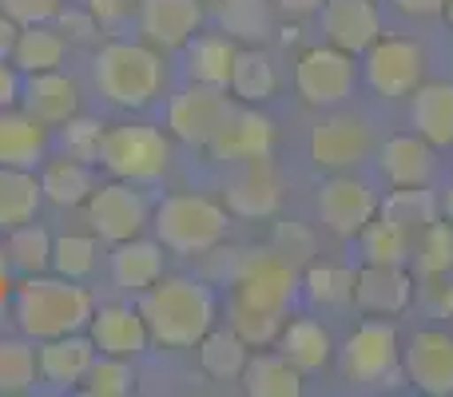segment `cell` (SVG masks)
<instances>
[{
  "label": "cell",
  "mask_w": 453,
  "mask_h": 397,
  "mask_svg": "<svg viewBox=\"0 0 453 397\" xmlns=\"http://www.w3.org/2000/svg\"><path fill=\"white\" fill-rule=\"evenodd\" d=\"M226 326L247 346H271L279 342V330L287 322L290 306L298 298V266L266 250H242L226 279Z\"/></svg>",
  "instance_id": "6da1fadb"
},
{
  "label": "cell",
  "mask_w": 453,
  "mask_h": 397,
  "mask_svg": "<svg viewBox=\"0 0 453 397\" xmlns=\"http://www.w3.org/2000/svg\"><path fill=\"white\" fill-rule=\"evenodd\" d=\"M140 314L151 342L164 350H196L219 318V298L199 279H159L140 294Z\"/></svg>",
  "instance_id": "7a4b0ae2"
},
{
  "label": "cell",
  "mask_w": 453,
  "mask_h": 397,
  "mask_svg": "<svg viewBox=\"0 0 453 397\" xmlns=\"http://www.w3.org/2000/svg\"><path fill=\"white\" fill-rule=\"evenodd\" d=\"M92 310V290L80 286V279H64V274H28L12 294V318L20 334L32 342L88 330Z\"/></svg>",
  "instance_id": "3957f363"
},
{
  "label": "cell",
  "mask_w": 453,
  "mask_h": 397,
  "mask_svg": "<svg viewBox=\"0 0 453 397\" xmlns=\"http://www.w3.org/2000/svg\"><path fill=\"white\" fill-rule=\"evenodd\" d=\"M92 80L104 100L116 108H148L164 88V60L156 44L108 40L92 60Z\"/></svg>",
  "instance_id": "277c9868"
},
{
  "label": "cell",
  "mask_w": 453,
  "mask_h": 397,
  "mask_svg": "<svg viewBox=\"0 0 453 397\" xmlns=\"http://www.w3.org/2000/svg\"><path fill=\"white\" fill-rule=\"evenodd\" d=\"M151 226H156V239L164 242V250L183 258H199L223 247L226 231H231V210L207 195L180 191V195H167L159 202Z\"/></svg>",
  "instance_id": "5b68a950"
},
{
  "label": "cell",
  "mask_w": 453,
  "mask_h": 397,
  "mask_svg": "<svg viewBox=\"0 0 453 397\" xmlns=\"http://www.w3.org/2000/svg\"><path fill=\"white\" fill-rule=\"evenodd\" d=\"M96 164L127 183H156L172 172V140L148 124H111L104 127Z\"/></svg>",
  "instance_id": "8992f818"
},
{
  "label": "cell",
  "mask_w": 453,
  "mask_h": 397,
  "mask_svg": "<svg viewBox=\"0 0 453 397\" xmlns=\"http://www.w3.org/2000/svg\"><path fill=\"white\" fill-rule=\"evenodd\" d=\"M342 374L350 386L366 390H398L406 382L402 370V342L398 330L386 318H366L354 326V334L342 346Z\"/></svg>",
  "instance_id": "52a82bcc"
},
{
  "label": "cell",
  "mask_w": 453,
  "mask_h": 397,
  "mask_svg": "<svg viewBox=\"0 0 453 397\" xmlns=\"http://www.w3.org/2000/svg\"><path fill=\"white\" fill-rule=\"evenodd\" d=\"M354 56L334 44H314L295 60V88L311 108H334L354 92Z\"/></svg>",
  "instance_id": "ba28073f"
},
{
  "label": "cell",
  "mask_w": 453,
  "mask_h": 397,
  "mask_svg": "<svg viewBox=\"0 0 453 397\" xmlns=\"http://www.w3.org/2000/svg\"><path fill=\"white\" fill-rule=\"evenodd\" d=\"M84 210H88V226H92V234H100V239L111 242V247L124 242V239H135V234L151 223L148 195L127 179L100 183V187L92 191V199L84 202Z\"/></svg>",
  "instance_id": "9c48e42d"
},
{
  "label": "cell",
  "mask_w": 453,
  "mask_h": 397,
  "mask_svg": "<svg viewBox=\"0 0 453 397\" xmlns=\"http://www.w3.org/2000/svg\"><path fill=\"white\" fill-rule=\"evenodd\" d=\"M362 56H366V60H362L366 84L374 88L382 100H402V95H410L418 84H422L426 52H422V44H414V40L378 36Z\"/></svg>",
  "instance_id": "30bf717a"
},
{
  "label": "cell",
  "mask_w": 453,
  "mask_h": 397,
  "mask_svg": "<svg viewBox=\"0 0 453 397\" xmlns=\"http://www.w3.org/2000/svg\"><path fill=\"white\" fill-rule=\"evenodd\" d=\"M231 95L226 88H207V84H188L180 95H172L167 103V132L175 140L191 143V148H207L215 140V132L231 116Z\"/></svg>",
  "instance_id": "8fae6325"
},
{
  "label": "cell",
  "mask_w": 453,
  "mask_h": 397,
  "mask_svg": "<svg viewBox=\"0 0 453 397\" xmlns=\"http://www.w3.org/2000/svg\"><path fill=\"white\" fill-rule=\"evenodd\" d=\"M374 151V135L362 116H326L311 132V164L319 172H354L358 164H366Z\"/></svg>",
  "instance_id": "7c38bea8"
},
{
  "label": "cell",
  "mask_w": 453,
  "mask_h": 397,
  "mask_svg": "<svg viewBox=\"0 0 453 397\" xmlns=\"http://www.w3.org/2000/svg\"><path fill=\"white\" fill-rule=\"evenodd\" d=\"M378 202L382 199L370 191V183L338 172L319 187L314 207H319V218L330 234H338V239H358L362 226L378 215Z\"/></svg>",
  "instance_id": "4fadbf2b"
},
{
  "label": "cell",
  "mask_w": 453,
  "mask_h": 397,
  "mask_svg": "<svg viewBox=\"0 0 453 397\" xmlns=\"http://www.w3.org/2000/svg\"><path fill=\"white\" fill-rule=\"evenodd\" d=\"M402 370L414 390L430 397L453 393V334L449 330H418L402 350Z\"/></svg>",
  "instance_id": "5bb4252c"
},
{
  "label": "cell",
  "mask_w": 453,
  "mask_h": 397,
  "mask_svg": "<svg viewBox=\"0 0 453 397\" xmlns=\"http://www.w3.org/2000/svg\"><path fill=\"white\" fill-rule=\"evenodd\" d=\"M282 202V179L274 172L271 156L234 164L226 179V210L239 218H271Z\"/></svg>",
  "instance_id": "9a60e30c"
},
{
  "label": "cell",
  "mask_w": 453,
  "mask_h": 397,
  "mask_svg": "<svg viewBox=\"0 0 453 397\" xmlns=\"http://www.w3.org/2000/svg\"><path fill=\"white\" fill-rule=\"evenodd\" d=\"M414 302V279L406 266L394 263H366L354 274V306L374 318H394Z\"/></svg>",
  "instance_id": "2e32d148"
},
{
  "label": "cell",
  "mask_w": 453,
  "mask_h": 397,
  "mask_svg": "<svg viewBox=\"0 0 453 397\" xmlns=\"http://www.w3.org/2000/svg\"><path fill=\"white\" fill-rule=\"evenodd\" d=\"M211 156L219 164H247V159H263L274 151V124L266 116H258L255 103L247 108H231L226 124L215 132V140L207 143Z\"/></svg>",
  "instance_id": "e0dca14e"
},
{
  "label": "cell",
  "mask_w": 453,
  "mask_h": 397,
  "mask_svg": "<svg viewBox=\"0 0 453 397\" xmlns=\"http://www.w3.org/2000/svg\"><path fill=\"white\" fill-rule=\"evenodd\" d=\"M322 36L326 44L358 56L382 36V16L374 0H322Z\"/></svg>",
  "instance_id": "ac0fdd59"
},
{
  "label": "cell",
  "mask_w": 453,
  "mask_h": 397,
  "mask_svg": "<svg viewBox=\"0 0 453 397\" xmlns=\"http://www.w3.org/2000/svg\"><path fill=\"white\" fill-rule=\"evenodd\" d=\"M88 338L96 342V350L111 354V358H140L151 342L140 306H127V302H108L100 310H92Z\"/></svg>",
  "instance_id": "d6986e66"
},
{
  "label": "cell",
  "mask_w": 453,
  "mask_h": 397,
  "mask_svg": "<svg viewBox=\"0 0 453 397\" xmlns=\"http://www.w3.org/2000/svg\"><path fill=\"white\" fill-rule=\"evenodd\" d=\"M203 24L199 0H140L143 40L156 48H188V40Z\"/></svg>",
  "instance_id": "ffe728a7"
},
{
  "label": "cell",
  "mask_w": 453,
  "mask_h": 397,
  "mask_svg": "<svg viewBox=\"0 0 453 397\" xmlns=\"http://www.w3.org/2000/svg\"><path fill=\"white\" fill-rule=\"evenodd\" d=\"M20 108L36 116L40 124H64V119L80 116V84L64 76L60 68L52 72H32L20 84Z\"/></svg>",
  "instance_id": "44dd1931"
},
{
  "label": "cell",
  "mask_w": 453,
  "mask_h": 397,
  "mask_svg": "<svg viewBox=\"0 0 453 397\" xmlns=\"http://www.w3.org/2000/svg\"><path fill=\"white\" fill-rule=\"evenodd\" d=\"M378 172L390 187H430L434 172H438V156L434 143H426L422 135H394L378 151Z\"/></svg>",
  "instance_id": "7402d4cb"
},
{
  "label": "cell",
  "mask_w": 453,
  "mask_h": 397,
  "mask_svg": "<svg viewBox=\"0 0 453 397\" xmlns=\"http://www.w3.org/2000/svg\"><path fill=\"white\" fill-rule=\"evenodd\" d=\"M40 382H48L52 390H80L84 382L88 366L96 362V342L76 330V334H60V338H48L40 346Z\"/></svg>",
  "instance_id": "603a6c76"
},
{
  "label": "cell",
  "mask_w": 453,
  "mask_h": 397,
  "mask_svg": "<svg viewBox=\"0 0 453 397\" xmlns=\"http://www.w3.org/2000/svg\"><path fill=\"white\" fill-rule=\"evenodd\" d=\"M164 279V242L159 239H124L111 250V282L127 294H143Z\"/></svg>",
  "instance_id": "cb8c5ba5"
},
{
  "label": "cell",
  "mask_w": 453,
  "mask_h": 397,
  "mask_svg": "<svg viewBox=\"0 0 453 397\" xmlns=\"http://www.w3.org/2000/svg\"><path fill=\"white\" fill-rule=\"evenodd\" d=\"M410 124L434 148H449L453 143V84L449 80H434V84H418L410 92Z\"/></svg>",
  "instance_id": "d4e9b609"
},
{
  "label": "cell",
  "mask_w": 453,
  "mask_h": 397,
  "mask_svg": "<svg viewBox=\"0 0 453 397\" xmlns=\"http://www.w3.org/2000/svg\"><path fill=\"white\" fill-rule=\"evenodd\" d=\"M48 151V132L24 108L0 111V167H36Z\"/></svg>",
  "instance_id": "484cf974"
},
{
  "label": "cell",
  "mask_w": 453,
  "mask_h": 397,
  "mask_svg": "<svg viewBox=\"0 0 453 397\" xmlns=\"http://www.w3.org/2000/svg\"><path fill=\"white\" fill-rule=\"evenodd\" d=\"M279 354L303 374H319L334 354L330 330L314 318H287L279 330Z\"/></svg>",
  "instance_id": "4316f807"
},
{
  "label": "cell",
  "mask_w": 453,
  "mask_h": 397,
  "mask_svg": "<svg viewBox=\"0 0 453 397\" xmlns=\"http://www.w3.org/2000/svg\"><path fill=\"white\" fill-rule=\"evenodd\" d=\"M226 92L239 103H266L279 92V68H274L271 52H263L258 44H247L234 52V68H231V88Z\"/></svg>",
  "instance_id": "83f0119b"
},
{
  "label": "cell",
  "mask_w": 453,
  "mask_h": 397,
  "mask_svg": "<svg viewBox=\"0 0 453 397\" xmlns=\"http://www.w3.org/2000/svg\"><path fill=\"white\" fill-rule=\"evenodd\" d=\"M96 187L100 183H96L92 164H84L76 156H60L52 164H44V172H40V191L56 207H84Z\"/></svg>",
  "instance_id": "f1b7e54d"
},
{
  "label": "cell",
  "mask_w": 453,
  "mask_h": 397,
  "mask_svg": "<svg viewBox=\"0 0 453 397\" xmlns=\"http://www.w3.org/2000/svg\"><path fill=\"white\" fill-rule=\"evenodd\" d=\"M234 52H239V44H234L231 36H191L188 40V76H191V84L231 88Z\"/></svg>",
  "instance_id": "f546056e"
},
{
  "label": "cell",
  "mask_w": 453,
  "mask_h": 397,
  "mask_svg": "<svg viewBox=\"0 0 453 397\" xmlns=\"http://www.w3.org/2000/svg\"><path fill=\"white\" fill-rule=\"evenodd\" d=\"M40 202H44V191L28 167H0V231L32 223Z\"/></svg>",
  "instance_id": "4dcf8cb0"
},
{
  "label": "cell",
  "mask_w": 453,
  "mask_h": 397,
  "mask_svg": "<svg viewBox=\"0 0 453 397\" xmlns=\"http://www.w3.org/2000/svg\"><path fill=\"white\" fill-rule=\"evenodd\" d=\"M239 382L250 397H298L303 393V370H295L282 354H255V358H247Z\"/></svg>",
  "instance_id": "1f68e13d"
},
{
  "label": "cell",
  "mask_w": 453,
  "mask_h": 397,
  "mask_svg": "<svg viewBox=\"0 0 453 397\" xmlns=\"http://www.w3.org/2000/svg\"><path fill=\"white\" fill-rule=\"evenodd\" d=\"M64 52H68V40L60 36V28L20 24V36H16V48H12V64L24 76H32V72H52L64 64Z\"/></svg>",
  "instance_id": "d6a6232c"
},
{
  "label": "cell",
  "mask_w": 453,
  "mask_h": 397,
  "mask_svg": "<svg viewBox=\"0 0 453 397\" xmlns=\"http://www.w3.org/2000/svg\"><path fill=\"white\" fill-rule=\"evenodd\" d=\"M196 350H199V366H203V374L215 378V382H239L242 370H247V358H250V346L242 342L231 326H223V330L211 326Z\"/></svg>",
  "instance_id": "836d02e7"
},
{
  "label": "cell",
  "mask_w": 453,
  "mask_h": 397,
  "mask_svg": "<svg viewBox=\"0 0 453 397\" xmlns=\"http://www.w3.org/2000/svg\"><path fill=\"white\" fill-rule=\"evenodd\" d=\"M378 215L398 223L402 231L414 239L422 226H430L434 218H441V199L430 187H394L390 195L378 202Z\"/></svg>",
  "instance_id": "e575fe53"
},
{
  "label": "cell",
  "mask_w": 453,
  "mask_h": 397,
  "mask_svg": "<svg viewBox=\"0 0 453 397\" xmlns=\"http://www.w3.org/2000/svg\"><path fill=\"white\" fill-rule=\"evenodd\" d=\"M410 263H414L418 279L453 274V223H449V218H434L430 226H422V231L414 234Z\"/></svg>",
  "instance_id": "d590c367"
},
{
  "label": "cell",
  "mask_w": 453,
  "mask_h": 397,
  "mask_svg": "<svg viewBox=\"0 0 453 397\" xmlns=\"http://www.w3.org/2000/svg\"><path fill=\"white\" fill-rule=\"evenodd\" d=\"M4 258H8V266H16V271H24V274L52 271V234H48L36 218L12 226L4 239Z\"/></svg>",
  "instance_id": "8d00e7d4"
},
{
  "label": "cell",
  "mask_w": 453,
  "mask_h": 397,
  "mask_svg": "<svg viewBox=\"0 0 453 397\" xmlns=\"http://www.w3.org/2000/svg\"><path fill=\"white\" fill-rule=\"evenodd\" d=\"M40 382V354L32 338H0V393H32Z\"/></svg>",
  "instance_id": "74e56055"
},
{
  "label": "cell",
  "mask_w": 453,
  "mask_h": 397,
  "mask_svg": "<svg viewBox=\"0 0 453 397\" xmlns=\"http://www.w3.org/2000/svg\"><path fill=\"white\" fill-rule=\"evenodd\" d=\"M303 290L322 310H346L354 306V271L334 263H311L303 274Z\"/></svg>",
  "instance_id": "f35d334b"
},
{
  "label": "cell",
  "mask_w": 453,
  "mask_h": 397,
  "mask_svg": "<svg viewBox=\"0 0 453 397\" xmlns=\"http://www.w3.org/2000/svg\"><path fill=\"white\" fill-rule=\"evenodd\" d=\"M358 239H362V258H366V263H394V266L410 263L414 239H410L398 223H390V218L374 215L366 226H362Z\"/></svg>",
  "instance_id": "ab89813d"
},
{
  "label": "cell",
  "mask_w": 453,
  "mask_h": 397,
  "mask_svg": "<svg viewBox=\"0 0 453 397\" xmlns=\"http://www.w3.org/2000/svg\"><path fill=\"white\" fill-rule=\"evenodd\" d=\"M219 20L231 40L258 44L271 32V8L266 0H219Z\"/></svg>",
  "instance_id": "60d3db41"
},
{
  "label": "cell",
  "mask_w": 453,
  "mask_h": 397,
  "mask_svg": "<svg viewBox=\"0 0 453 397\" xmlns=\"http://www.w3.org/2000/svg\"><path fill=\"white\" fill-rule=\"evenodd\" d=\"M80 390L92 397H127L135 390V370L132 358H111V354H96V362L88 366Z\"/></svg>",
  "instance_id": "b9f144b4"
},
{
  "label": "cell",
  "mask_w": 453,
  "mask_h": 397,
  "mask_svg": "<svg viewBox=\"0 0 453 397\" xmlns=\"http://www.w3.org/2000/svg\"><path fill=\"white\" fill-rule=\"evenodd\" d=\"M96 255H100V247L88 234H60V239H52V271L64 274V279H88L96 271Z\"/></svg>",
  "instance_id": "7bdbcfd3"
},
{
  "label": "cell",
  "mask_w": 453,
  "mask_h": 397,
  "mask_svg": "<svg viewBox=\"0 0 453 397\" xmlns=\"http://www.w3.org/2000/svg\"><path fill=\"white\" fill-rule=\"evenodd\" d=\"M100 140H104V124L84 116H72L60 124V148L64 156H76L84 164H96L100 159Z\"/></svg>",
  "instance_id": "ee69618b"
},
{
  "label": "cell",
  "mask_w": 453,
  "mask_h": 397,
  "mask_svg": "<svg viewBox=\"0 0 453 397\" xmlns=\"http://www.w3.org/2000/svg\"><path fill=\"white\" fill-rule=\"evenodd\" d=\"M271 250L287 258L290 266H311L314 258V231L303 223H274L271 231Z\"/></svg>",
  "instance_id": "f6af8a7d"
},
{
  "label": "cell",
  "mask_w": 453,
  "mask_h": 397,
  "mask_svg": "<svg viewBox=\"0 0 453 397\" xmlns=\"http://www.w3.org/2000/svg\"><path fill=\"white\" fill-rule=\"evenodd\" d=\"M60 8L64 0H0V12H8L16 24H48Z\"/></svg>",
  "instance_id": "bcb514c9"
},
{
  "label": "cell",
  "mask_w": 453,
  "mask_h": 397,
  "mask_svg": "<svg viewBox=\"0 0 453 397\" xmlns=\"http://www.w3.org/2000/svg\"><path fill=\"white\" fill-rule=\"evenodd\" d=\"M88 12L96 16V24L108 32L124 28L132 16H140V0H88Z\"/></svg>",
  "instance_id": "7dc6e473"
},
{
  "label": "cell",
  "mask_w": 453,
  "mask_h": 397,
  "mask_svg": "<svg viewBox=\"0 0 453 397\" xmlns=\"http://www.w3.org/2000/svg\"><path fill=\"white\" fill-rule=\"evenodd\" d=\"M56 28H60V36L64 40H92L96 32H100V24H96V16L88 12H80V8H60L56 12Z\"/></svg>",
  "instance_id": "c3c4849f"
},
{
  "label": "cell",
  "mask_w": 453,
  "mask_h": 397,
  "mask_svg": "<svg viewBox=\"0 0 453 397\" xmlns=\"http://www.w3.org/2000/svg\"><path fill=\"white\" fill-rule=\"evenodd\" d=\"M422 298L438 318H453V279L449 274H434V279H422Z\"/></svg>",
  "instance_id": "681fc988"
},
{
  "label": "cell",
  "mask_w": 453,
  "mask_h": 397,
  "mask_svg": "<svg viewBox=\"0 0 453 397\" xmlns=\"http://www.w3.org/2000/svg\"><path fill=\"white\" fill-rule=\"evenodd\" d=\"M20 103V76H16V64L0 60V111L16 108Z\"/></svg>",
  "instance_id": "f907efd6"
},
{
  "label": "cell",
  "mask_w": 453,
  "mask_h": 397,
  "mask_svg": "<svg viewBox=\"0 0 453 397\" xmlns=\"http://www.w3.org/2000/svg\"><path fill=\"white\" fill-rule=\"evenodd\" d=\"M402 16H414V20H430V16H441L449 8V0H394Z\"/></svg>",
  "instance_id": "816d5d0a"
},
{
  "label": "cell",
  "mask_w": 453,
  "mask_h": 397,
  "mask_svg": "<svg viewBox=\"0 0 453 397\" xmlns=\"http://www.w3.org/2000/svg\"><path fill=\"white\" fill-rule=\"evenodd\" d=\"M16 36H20V24H16L8 12H0V60H12Z\"/></svg>",
  "instance_id": "f5cc1de1"
},
{
  "label": "cell",
  "mask_w": 453,
  "mask_h": 397,
  "mask_svg": "<svg viewBox=\"0 0 453 397\" xmlns=\"http://www.w3.org/2000/svg\"><path fill=\"white\" fill-rule=\"evenodd\" d=\"M274 4H279L287 16H311L322 8V0H274Z\"/></svg>",
  "instance_id": "db71d44e"
},
{
  "label": "cell",
  "mask_w": 453,
  "mask_h": 397,
  "mask_svg": "<svg viewBox=\"0 0 453 397\" xmlns=\"http://www.w3.org/2000/svg\"><path fill=\"white\" fill-rule=\"evenodd\" d=\"M441 215H446L449 223H453V183L446 187V195H441Z\"/></svg>",
  "instance_id": "11a10c76"
},
{
  "label": "cell",
  "mask_w": 453,
  "mask_h": 397,
  "mask_svg": "<svg viewBox=\"0 0 453 397\" xmlns=\"http://www.w3.org/2000/svg\"><path fill=\"white\" fill-rule=\"evenodd\" d=\"M8 274V258H4V247H0V279Z\"/></svg>",
  "instance_id": "9f6ffc18"
},
{
  "label": "cell",
  "mask_w": 453,
  "mask_h": 397,
  "mask_svg": "<svg viewBox=\"0 0 453 397\" xmlns=\"http://www.w3.org/2000/svg\"><path fill=\"white\" fill-rule=\"evenodd\" d=\"M446 12H449V24H453V0H449V8H446Z\"/></svg>",
  "instance_id": "6f0895ef"
}]
</instances>
